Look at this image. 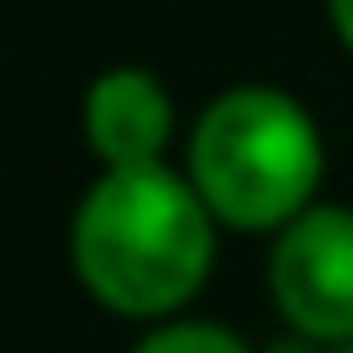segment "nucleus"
<instances>
[{
	"instance_id": "obj_4",
	"label": "nucleus",
	"mask_w": 353,
	"mask_h": 353,
	"mask_svg": "<svg viewBox=\"0 0 353 353\" xmlns=\"http://www.w3.org/2000/svg\"><path fill=\"white\" fill-rule=\"evenodd\" d=\"M81 137H87L99 174L155 168L161 149L174 143V99L149 68H105L81 99Z\"/></svg>"
},
{
	"instance_id": "obj_7",
	"label": "nucleus",
	"mask_w": 353,
	"mask_h": 353,
	"mask_svg": "<svg viewBox=\"0 0 353 353\" xmlns=\"http://www.w3.org/2000/svg\"><path fill=\"white\" fill-rule=\"evenodd\" d=\"M267 353H353V347H310V341H298V335H285V341H273Z\"/></svg>"
},
{
	"instance_id": "obj_2",
	"label": "nucleus",
	"mask_w": 353,
	"mask_h": 353,
	"mask_svg": "<svg viewBox=\"0 0 353 353\" xmlns=\"http://www.w3.org/2000/svg\"><path fill=\"white\" fill-rule=\"evenodd\" d=\"M223 230H285L316 205L323 130L285 87H223L186 130L180 168Z\"/></svg>"
},
{
	"instance_id": "obj_1",
	"label": "nucleus",
	"mask_w": 353,
	"mask_h": 353,
	"mask_svg": "<svg viewBox=\"0 0 353 353\" xmlns=\"http://www.w3.org/2000/svg\"><path fill=\"white\" fill-rule=\"evenodd\" d=\"M68 261L99 310L130 323H174L211 279L217 217L168 161L112 168L74 205Z\"/></svg>"
},
{
	"instance_id": "obj_6",
	"label": "nucleus",
	"mask_w": 353,
	"mask_h": 353,
	"mask_svg": "<svg viewBox=\"0 0 353 353\" xmlns=\"http://www.w3.org/2000/svg\"><path fill=\"white\" fill-rule=\"evenodd\" d=\"M329 6V31H335V43L353 56V0H323Z\"/></svg>"
},
{
	"instance_id": "obj_3",
	"label": "nucleus",
	"mask_w": 353,
	"mask_h": 353,
	"mask_svg": "<svg viewBox=\"0 0 353 353\" xmlns=\"http://www.w3.org/2000/svg\"><path fill=\"white\" fill-rule=\"evenodd\" d=\"M267 292L285 329L310 347H353V211L310 205L273 236Z\"/></svg>"
},
{
	"instance_id": "obj_5",
	"label": "nucleus",
	"mask_w": 353,
	"mask_h": 353,
	"mask_svg": "<svg viewBox=\"0 0 353 353\" xmlns=\"http://www.w3.org/2000/svg\"><path fill=\"white\" fill-rule=\"evenodd\" d=\"M130 353H254L230 323H205V316H174V323H155Z\"/></svg>"
}]
</instances>
